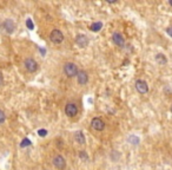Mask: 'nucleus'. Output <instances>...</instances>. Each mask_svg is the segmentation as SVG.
<instances>
[{"instance_id": "nucleus-1", "label": "nucleus", "mask_w": 172, "mask_h": 170, "mask_svg": "<svg viewBox=\"0 0 172 170\" xmlns=\"http://www.w3.org/2000/svg\"><path fill=\"white\" fill-rule=\"evenodd\" d=\"M78 67L74 63H66L65 65H64V73H65L66 76L68 78H72L77 76L78 75Z\"/></svg>"}, {"instance_id": "nucleus-2", "label": "nucleus", "mask_w": 172, "mask_h": 170, "mask_svg": "<svg viewBox=\"0 0 172 170\" xmlns=\"http://www.w3.org/2000/svg\"><path fill=\"white\" fill-rule=\"evenodd\" d=\"M50 38L52 43L60 44V43H63V40H64V34H63L61 31H59V30H53V31L50 33Z\"/></svg>"}, {"instance_id": "nucleus-3", "label": "nucleus", "mask_w": 172, "mask_h": 170, "mask_svg": "<svg viewBox=\"0 0 172 170\" xmlns=\"http://www.w3.org/2000/svg\"><path fill=\"white\" fill-rule=\"evenodd\" d=\"M24 65H25V69L28 71V72L33 73L36 72L37 70H38V64L34 59H32V58H27L25 59V62H24Z\"/></svg>"}, {"instance_id": "nucleus-4", "label": "nucleus", "mask_w": 172, "mask_h": 170, "mask_svg": "<svg viewBox=\"0 0 172 170\" xmlns=\"http://www.w3.org/2000/svg\"><path fill=\"white\" fill-rule=\"evenodd\" d=\"M53 165L56 167L58 170H63L65 169L66 167V161L65 158L61 156V155H57L56 157L53 158Z\"/></svg>"}, {"instance_id": "nucleus-5", "label": "nucleus", "mask_w": 172, "mask_h": 170, "mask_svg": "<svg viewBox=\"0 0 172 170\" xmlns=\"http://www.w3.org/2000/svg\"><path fill=\"white\" fill-rule=\"evenodd\" d=\"M136 89H137V91L139 93H142V95L147 93V91H149L147 83L145 82V80H143V79H138L136 82Z\"/></svg>"}, {"instance_id": "nucleus-6", "label": "nucleus", "mask_w": 172, "mask_h": 170, "mask_svg": "<svg viewBox=\"0 0 172 170\" xmlns=\"http://www.w3.org/2000/svg\"><path fill=\"white\" fill-rule=\"evenodd\" d=\"M91 125H92V128H93L94 130H97V131H103L104 128H105V123H104V121L100 118H98V117L92 119Z\"/></svg>"}, {"instance_id": "nucleus-7", "label": "nucleus", "mask_w": 172, "mask_h": 170, "mask_svg": "<svg viewBox=\"0 0 172 170\" xmlns=\"http://www.w3.org/2000/svg\"><path fill=\"white\" fill-rule=\"evenodd\" d=\"M65 113L68 117H74L78 113V108L74 103H68L65 106Z\"/></svg>"}, {"instance_id": "nucleus-8", "label": "nucleus", "mask_w": 172, "mask_h": 170, "mask_svg": "<svg viewBox=\"0 0 172 170\" xmlns=\"http://www.w3.org/2000/svg\"><path fill=\"white\" fill-rule=\"evenodd\" d=\"M112 40H113V43L116 44L117 46H119V47H123L125 45L124 37H123L122 33H119V32H114V33L112 34Z\"/></svg>"}, {"instance_id": "nucleus-9", "label": "nucleus", "mask_w": 172, "mask_h": 170, "mask_svg": "<svg viewBox=\"0 0 172 170\" xmlns=\"http://www.w3.org/2000/svg\"><path fill=\"white\" fill-rule=\"evenodd\" d=\"M76 43L79 47L84 49V47H86L89 45V38L86 36H84V34H78L76 38Z\"/></svg>"}, {"instance_id": "nucleus-10", "label": "nucleus", "mask_w": 172, "mask_h": 170, "mask_svg": "<svg viewBox=\"0 0 172 170\" xmlns=\"http://www.w3.org/2000/svg\"><path fill=\"white\" fill-rule=\"evenodd\" d=\"M77 79H78V83L80 85H85L87 80H89V76H87V73L85 71H79L78 75H77Z\"/></svg>"}, {"instance_id": "nucleus-11", "label": "nucleus", "mask_w": 172, "mask_h": 170, "mask_svg": "<svg viewBox=\"0 0 172 170\" xmlns=\"http://www.w3.org/2000/svg\"><path fill=\"white\" fill-rule=\"evenodd\" d=\"M3 26H4V28L6 30V32H8V33H12V32L14 31V28H15L14 23L11 20V19L5 20V23L3 24Z\"/></svg>"}, {"instance_id": "nucleus-12", "label": "nucleus", "mask_w": 172, "mask_h": 170, "mask_svg": "<svg viewBox=\"0 0 172 170\" xmlns=\"http://www.w3.org/2000/svg\"><path fill=\"white\" fill-rule=\"evenodd\" d=\"M74 139L78 144H85V136L81 131H77L74 134Z\"/></svg>"}, {"instance_id": "nucleus-13", "label": "nucleus", "mask_w": 172, "mask_h": 170, "mask_svg": "<svg viewBox=\"0 0 172 170\" xmlns=\"http://www.w3.org/2000/svg\"><path fill=\"white\" fill-rule=\"evenodd\" d=\"M156 62L158 64H160V65H164V64H166V57L164 56V54H157L156 56Z\"/></svg>"}, {"instance_id": "nucleus-14", "label": "nucleus", "mask_w": 172, "mask_h": 170, "mask_svg": "<svg viewBox=\"0 0 172 170\" xmlns=\"http://www.w3.org/2000/svg\"><path fill=\"white\" fill-rule=\"evenodd\" d=\"M103 27V24L101 23H94L91 25V31H94V32H98Z\"/></svg>"}, {"instance_id": "nucleus-15", "label": "nucleus", "mask_w": 172, "mask_h": 170, "mask_svg": "<svg viewBox=\"0 0 172 170\" xmlns=\"http://www.w3.org/2000/svg\"><path fill=\"white\" fill-rule=\"evenodd\" d=\"M6 119V116H5V112L3 111V110H0V124H3L5 122Z\"/></svg>"}, {"instance_id": "nucleus-16", "label": "nucleus", "mask_w": 172, "mask_h": 170, "mask_svg": "<svg viewBox=\"0 0 172 170\" xmlns=\"http://www.w3.org/2000/svg\"><path fill=\"white\" fill-rule=\"evenodd\" d=\"M26 25L28 26L30 30H33V27H34V26H33V23L31 21V19H27V20H26Z\"/></svg>"}, {"instance_id": "nucleus-17", "label": "nucleus", "mask_w": 172, "mask_h": 170, "mask_svg": "<svg viewBox=\"0 0 172 170\" xmlns=\"http://www.w3.org/2000/svg\"><path fill=\"white\" fill-rule=\"evenodd\" d=\"M38 134H39V136L44 137V136H46V135H47V131H46V130H44V129H41V130H39V131H38Z\"/></svg>"}, {"instance_id": "nucleus-18", "label": "nucleus", "mask_w": 172, "mask_h": 170, "mask_svg": "<svg viewBox=\"0 0 172 170\" xmlns=\"http://www.w3.org/2000/svg\"><path fill=\"white\" fill-rule=\"evenodd\" d=\"M166 32H167V34H169V36H170V37L172 38V26H171V27H169V28H167Z\"/></svg>"}, {"instance_id": "nucleus-19", "label": "nucleus", "mask_w": 172, "mask_h": 170, "mask_svg": "<svg viewBox=\"0 0 172 170\" xmlns=\"http://www.w3.org/2000/svg\"><path fill=\"white\" fill-rule=\"evenodd\" d=\"M26 144H27V145H30V144H31V143H30V141H28V139H24V143L21 144V147H25Z\"/></svg>"}, {"instance_id": "nucleus-20", "label": "nucleus", "mask_w": 172, "mask_h": 170, "mask_svg": "<svg viewBox=\"0 0 172 170\" xmlns=\"http://www.w3.org/2000/svg\"><path fill=\"white\" fill-rule=\"evenodd\" d=\"M3 84V75H1V72H0V85Z\"/></svg>"}, {"instance_id": "nucleus-21", "label": "nucleus", "mask_w": 172, "mask_h": 170, "mask_svg": "<svg viewBox=\"0 0 172 170\" xmlns=\"http://www.w3.org/2000/svg\"><path fill=\"white\" fill-rule=\"evenodd\" d=\"M170 5H171V6H172V1H170Z\"/></svg>"}, {"instance_id": "nucleus-22", "label": "nucleus", "mask_w": 172, "mask_h": 170, "mask_svg": "<svg viewBox=\"0 0 172 170\" xmlns=\"http://www.w3.org/2000/svg\"><path fill=\"white\" fill-rule=\"evenodd\" d=\"M171 112H172V108H171Z\"/></svg>"}]
</instances>
